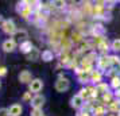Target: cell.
<instances>
[{"instance_id": "cell-29", "label": "cell", "mask_w": 120, "mask_h": 116, "mask_svg": "<svg viewBox=\"0 0 120 116\" xmlns=\"http://www.w3.org/2000/svg\"><path fill=\"white\" fill-rule=\"evenodd\" d=\"M4 22H6V20H4V19H3V16L0 15V27H3V24H4Z\"/></svg>"}, {"instance_id": "cell-13", "label": "cell", "mask_w": 120, "mask_h": 116, "mask_svg": "<svg viewBox=\"0 0 120 116\" xmlns=\"http://www.w3.org/2000/svg\"><path fill=\"white\" fill-rule=\"evenodd\" d=\"M78 80H80V82H86L88 80H90V73L88 72H80V74H78Z\"/></svg>"}, {"instance_id": "cell-6", "label": "cell", "mask_w": 120, "mask_h": 116, "mask_svg": "<svg viewBox=\"0 0 120 116\" xmlns=\"http://www.w3.org/2000/svg\"><path fill=\"white\" fill-rule=\"evenodd\" d=\"M31 105H33L34 108H42V105L45 103V97L43 96H41V94H37V96H34L33 99H31Z\"/></svg>"}, {"instance_id": "cell-5", "label": "cell", "mask_w": 120, "mask_h": 116, "mask_svg": "<svg viewBox=\"0 0 120 116\" xmlns=\"http://www.w3.org/2000/svg\"><path fill=\"white\" fill-rule=\"evenodd\" d=\"M19 81L20 82H31L33 81V74L30 70H22L19 73Z\"/></svg>"}, {"instance_id": "cell-28", "label": "cell", "mask_w": 120, "mask_h": 116, "mask_svg": "<svg viewBox=\"0 0 120 116\" xmlns=\"http://www.w3.org/2000/svg\"><path fill=\"white\" fill-rule=\"evenodd\" d=\"M7 74V69L4 66H0V76H6Z\"/></svg>"}, {"instance_id": "cell-31", "label": "cell", "mask_w": 120, "mask_h": 116, "mask_svg": "<svg viewBox=\"0 0 120 116\" xmlns=\"http://www.w3.org/2000/svg\"><path fill=\"white\" fill-rule=\"evenodd\" d=\"M77 116H88V113H85V112H82V113H78Z\"/></svg>"}, {"instance_id": "cell-25", "label": "cell", "mask_w": 120, "mask_h": 116, "mask_svg": "<svg viewBox=\"0 0 120 116\" xmlns=\"http://www.w3.org/2000/svg\"><path fill=\"white\" fill-rule=\"evenodd\" d=\"M80 96H81L82 99H84V97H86V96H88V90H86V89H81V90H80Z\"/></svg>"}, {"instance_id": "cell-9", "label": "cell", "mask_w": 120, "mask_h": 116, "mask_svg": "<svg viewBox=\"0 0 120 116\" xmlns=\"http://www.w3.org/2000/svg\"><path fill=\"white\" fill-rule=\"evenodd\" d=\"M111 65V61H109V57H101L100 60H98V67L100 69H103V70H105L107 69V66H109Z\"/></svg>"}, {"instance_id": "cell-23", "label": "cell", "mask_w": 120, "mask_h": 116, "mask_svg": "<svg viewBox=\"0 0 120 116\" xmlns=\"http://www.w3.org/2000/svg\"><path fill=\"white\" fill-rule=\"evenodd\" d=\"M53 4H54L55 7L61 8V7H64V6H65V1H53Z\"/></svg>"}, {"instance_id": "cell-30", "label": "cell", "mask_w": 120, "mask_h": 116, "mask_svg": "<svg viewBox=\"0 0 120 116\" xmlns=\"http://www.w3.org/2000/svg\"><path fill=\"white\" fill-rule=\"evenodd\" d=\"M23 99H24V100H28V99H30V92L24 94V96H23Z\"/></svg>"}, {"instance_id": "cell-24", "label": "cell", "mask_w": 120, "mask_h": 116, "mask_svg": "<svg viewBox=\"0 0 120 116\" xmlns=\"http://www.w3.org/2000/svg\"><path fill=\"white\" fill-rule=\"evenodd\" d=\"M111 97H112V94L107 92V93L104 94V101H107V103H109V101H111Z\"/></svg>"}, {"instance_id": "cell-33", "label": "cell", "mask_w": 120, "mask_h": 116, "mask_svg": "<svg viewBox=\"0 0 120 116\" xmlns=\"http://www.w3.org/2000/svg\"><path fill=\"white\" fill-rule=\"evenodd\" d=\"M43 116H45V115H43Z\"/></svg>"}, {"instance_id": "cell-2", "label": "cell", "mask_w": 120, "mask_h": 116, "mask_svg": "<svg viewBox=\"0 0 120 116\" xmlns=\"http://www.w3.org/2000/svg\"><path fill=\"white\" fill-rule=\"evenodd\" d=\"M43 88V82L41 78H35L30 82V92H34V93H38L39 90H42Z\"/></svg>"}, {"instance_id": "cell-4", "label": "cell", "mask_w": 120, "mask_h": 116, "mask_svg": "<svg viewBox=\"0 0 120 116\" xmlns=\"http://www.w3.org/2000/svg\"><path fill=\"white\" fill-rule=\"evenodd\" d=\"M15 47H16V42H15L14 39H7V41H4V42H3V50H4V51H7V53H11V51H14V50H15Z\"/></svg>"}, {"instance_id": "cell-32", "label": "cell", "mask_w": 120, "mask_h": 116, "mask_svg": "<svg viewBox=\"0 0 120 116\" xmlns=\"http://www.w3.org/2000/svg\"><path fill=\"white\" fill-rule=\"evenodd\" d=\"M116 96H119L120 97V89H116Z\"/></svg>"}, {"instance_id": "cell-22", "label": "cell", "mask_w": 120, "mask_h": 116, "mask_svg": "<svg viewBox=\"0 0 120 116\" xmlns=\"http://www.w3.org/2000/svg\"><path fill=\"white\" fill-rule=\"evenodd\" d=\"M0 116H11V115H10L8 109H6V108H1V109H0Z\"/></svg>"}, {"instance_id": "cell-8", "label": "cell", "mask_w": 120, "mask_h": 116, "mask_svg": "<svg viewBox=\"0 0 120 116\" xmlns=\"http://www.w3.org/2000/svg\"><path fill=\"white\" fill-rule=\"evenodd\" d=\"M82 104H84V99H82L80 94H77V96H74V97H71L70 105L73 107V108H80V107H82Z\"/></svg>"}, {"instance_id": "cell-14", "label": "cell", "mask_w": 120, "mask_h": 116, "mask_svg": "<svg viewBox=\"0 0 120 116\" xmlns=\"http://www.w3.org/2000/svg\"><path fill=\"white\" fill-rule=\"evenodd\" d=\"M39 57V51L37 49H33L30 53H28V60L30 61H35V60H38Z\"/></svg>"}, {"instance_id": "cell-7", "label": "cell", "mask_w": 120, "mask_h": 116, "mask_svg": "<svg viewBox=\"0 0 120 116\" xmlns=\"http://www.w3.org/2000/svg\"><path fill=\"white\" fill-rule=\"evenodd\" d=\"M22 111H23V108L20 104H12L8 108V112H10L11 116H20L22 115Z\"/></svg>"}, {"instance_id": "cell-27", "label": "cell", "mask_w": 120, "mask_h": 116, "mask_svg": "<svg viewBox=\"0 0 120 116\" xmlns=\"http://www.w3.org/2000/svg\"><path fill=\"white\" fill-rule=\"evenodd\" d=\"M104 112V108H101V107H98V108H96V113H97V116H101Z\"/></svg>"}, {"instance_id": "cell-17", "label": "cell", "mask_w": 120, "mask_h": 116, "mask_svg": "<svg viewBox=\"0 0 120 116\" xmlns=\"http://www.w3.org/2000/svg\"><path fill=\"white\" fill-rule=\"evenodd\" d=\"M109 61H111V65H120V58L119 57H116V55H112V57H109Z\"/></svg>"}, {"instance_id": "cell-20", "label": "cell", "mask_w": 120, "mask_h": 116, "mask_svg": "<svg viewBox=\"0 0 120 116\" xmlns=\"http://www.w3.org/2000/svg\"><path fill=\"white\" fill-rule=\"evenodd\" d=\"M31 116H43L42 109H41V108H34L33 112H31Z\"/></svg>"}, {"instance_id": "cell-3", "label": "cell", "mask_w": 120, "mask_h": 116, "mask_svg": "<svg viewBox=\"0 0 120 116\" xmlns=\"http://www.w3.org/2000/svg\"><path fill=\"white\" fill-rule=\"evenodd\" d=\"M1 28H3V31H4L6 34H12V35H14V34L16 33V27H15V23L12 22V20H6Z\"/></svg>"}, {"instance_id": "cell-26", "label": "cell", "mask_w": 120, "mask_h": 116, "mask_svg": "<svg viewBox=\"0 0 120 116\" xmlns=\"http://www.w3.org/2000/svg\"><path fill=\"white\" fill-rule=\"evenodd\" d=\"M98 47L103 50V51H105V50H108V43H105V42H104V43H100Z\"/></svg>"}, {"instance_id": "cell-15", "label": "cell", "mask_w": 120, "mask_h": 116, "mask_svg": "<svg viewBox=\"0 0 120 116\" xmlns=\"http://www.w3.org/2000/svg\"><path fill=\"white\" fill-rule=\"evenodd\" d=\"M42 60L43 61H51L53 60V53L50 50H45L43 53H42Z\"/></svg>"}, {"instance_id": "cell-16", "label": "cell", "mask_w": 120, "mask_h": 116, "mask_svg": "<svg viewBox=\"0 0 120 116\" xmlns=\"http://www.w3.org/2000/svg\"><path fill=\"white\" fill-rule=\"evenodd\" d=\"M96 90H97V92H103L104 94L107 93V92H108V85H107V84H98L97 86H96Z\"/></svg>"}, {"instance_id": "cell-1", "label": "cell", "mask_w": 120, "mask_h": 116, "mask_svg": "<svg viewBox=\"0 0 120 116\" xmlns=\"http://www.w3.org/2000/svg\"><path fill=\"white\" fill-rule=\"evenodd\" d=\"M70 86L69 84V80L65 77H60L57 81H55V90L57 92H66Z\"/></svg>"}, {"instance_id": "cell-19", "label": "cell", "mask_w": 120, "mask_h": 116, "mask_svg": "<svg viewBox=\"0 0 120 116\" xmlns=\"http://www.w3.org/2000/svg\"><path fill=\"white\" fill-rule=\"evenodd\" d=\"M109 109L113 111V112L119 111V103H117V101H113V103H111V105H109Z\"/></svg>"}, {"instance_id": "cell-12", "label": "cell", "mask_w": 120, "mask_h": 116, "mask_svg": "<svg viewBox=\"0 0 120 116\" xmlns=\"http://www.w3.org/2000/svg\"><path fill=\"white\" fill-rule=\"evenodd\" d=\"M90 81L100 84V81H101V73H100V72H97V70H94V72H92V73H90Z\"/></svg>"}, {"instance_id": "cell-18", "label": "cell", "mask_w": 120, "mask_h": 116, "mask_svg": "<svg viewBox=\"0 0 120 116\" xmlns=\"http://www.w3.org/2000/svg\"><path fill=\"white\" fill-rule=\"evenodd\" d=\"M112 50L120 51V39H115L113 42H112Z\"/></svg>"}, {"instance_id": "cell-10", "label": "cell", "mask_w": 120, "mask_h": 116, "mask_svg": "<svg viewBox=\"0 0 120 116\" xmlns=\"http://www.w3.org/2000/svg\"><path fill=\"white\" fill-rule=\"evenodd\" d=\"M34 47H33V45H31V42H28V41H26V42H23L22 45H20V51L22 53H30L31 50H33Z\"/></svg>"}, {"instance_id": "cell-11", "label": "cell", "mask_w": 120, "mask_h": 116, "mask_svg": "<svg viewBox=\"0 0 120 116\" xmlns=\"http://www.w3.org/2000/svg\"><path fill=\"white\" fill-rule=\"evenodd\" d=\"M27 31L26 30H16V33L14 34V38L19 39V41H24V39L27 38Z\"/></svg>"}, {"instance_id": "cell-21", "label": "cell", "mask_w": 120, "mask_h": 116, "mask_svg": "<svg viewBox=\"0 0 120 116\" xmlns=\"http://www.w3.org/2000/svg\"><path fill=\"white\" fill-rule=\"evenodd\" d=\"M112 86H113L115 89H117L120 86V78L119 77H115L113 80H112Z\"/></svg>"}]
</instances>
